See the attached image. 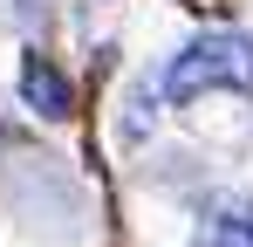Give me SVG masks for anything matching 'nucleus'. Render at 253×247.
Returning <instances> with one entry per match:
<instances>
[{"instance_id": "nucleus-3", "label": "nucleus", "mask_w": 253, "mask_h": 247, "mask_svg": "<svg viewBox=\"0 0 253 247\" xmlns=\"http://www.w3.org/2000/svg\"><path fill=\"white\" fill-rule=\"evenodd\" d=\"M212 247H253V213H219L212 220Z\"/></svg>"}, {"instance_id": "nucleus-2", "label": "nucleus", "mask_w": 253, "mask_h": 247, "mask_svg": "<svg viewBox=\"0 0 253 247\" xmlns=\"http://www.w3.org/2000/svg\"><path fill=\"white\" fill-rule=\"evenodd\" d=\"M21 96H28V110H42V117H69V110H76V89H69V76H62L48 55H28V62H21Z\"/></svg>"}, {"instance_id": "nucleus-1", "label": "nucleus", "mask_w": 253, "mask_h": 247, "mask_svg": "<svg viewBox=\"0 0 253 247\" xmlns=\"http://www.w3.org/2000/svg\"><path fill=\"white\" fill-rule=\"evenodd\" d=\"M206 89H240L253 96V35H199L192 48H178L165 69V96L192 103Z\"/></svg>"}]
</instances>
